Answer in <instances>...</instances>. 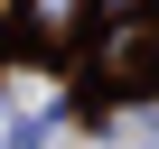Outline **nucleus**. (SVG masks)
<instances>
[{"mask_svg": "<svg viewBox=\"0 0 159 149\" xmlns=\"http://www.w3.org/2000/svg\"><path fill=\"white\" fill-rule=\"evenodd\" d=\"M84 74H94L103 93H131V84H150V74H159V10L103 19V28H94V56H84Z\"/></svg>", "mask_w": 159, "mask_h": 149, "instance_id": "nucleus-1", "label": "nucleus"}, {"mask_svg": "<svg viewBox=\"0 0 159 149\" xmlns=\"http://www.w3.org/2000/svg\"><path fill=\"white\" fill-rule=\"evenodd\" d=\"M94 19H103L94 0H19V28H28L38 47H84Z\"/></svg>", "mask_w": 159, "mask_h": 149, "instance_id": "nucleus-2", "label": "nucleus"}, {"mask_svg": "<svg viewBox=\"0 0 159 149\" xmlns=\"http://www.w3.org/2000/svg\"><path fill=\"white\" fill-rule=\"evenodd\" d=\"M103 19H131V10H159V0H94Z\"/></svg>", "mask_w": 159, "mask_h": 149, "instance_id": "nucleus-3", "label": "nucleus"}]
</instances>
